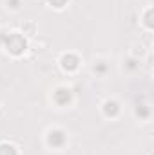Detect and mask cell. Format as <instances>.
I'll return each instance as SVG.
<instances>
[{"instance_id":"obj_1","label":"cell","mask_w":154,"mask_h":155,"mask_svg":"<svg viewBox=\"0 0 154 155\" xmlns=\"http://www.w3.org/2000/svg\"><path fill=\"white\" fill-rule=\"evenodd\" d=\"M24 49H26V40L22 38L20 35H16V33L9 35V38H7V51H11L13 54H20Z\"/></svg>"},{"instance_id":"obj_2","label":"cell","mask_w":154,"mask_h":155,"mask_svg":"<svg viewBox=\"0 0 154 155\" xmlns=\"http://www.w3.org/2000/svg\"><path fill=\"white\" fill-rule=\"evenodd\" d=\"M64 141H65L64 132H60V130H53V132H49V144H53V146H60V144H64Z\"/></svg>"},{"instance_id":"obj_3","label":"cell","mask_w":154,"mask_h":155,"mask_svg":"<svg viewBox=\"0 0 154 155\" xmlns=\"http://www.w3.org/2000/svg\"><path fill=\"white\" fill-rule=\"evenodd\" d=\"M62 65H64V69H67V71H75L78 67V58L73 56V54H67V56L62 58Z\"/></svg>"},{"instance_id":"obj_4","label":"cell","mask_w":154,"mask_h":155,"mask_svg":"<svg viewBox=\"0 0 154 155\" xmlns=\"http://www.w3.org/2000/svg\"><path fill=\"white\" fill-rule=\"evenodd\" d=\"M54 97H56V101L58 103H67L69 99H71V94H69V90H65V88H58L56 90V94H54Z\"/></svg>"},{"instance_id":"obj_5","label":"cell","mask_w":154,"mask_h":155,"mask_svg":"<svg viewBox=\"0 0 154 155\" xmlns=\"http://www.w3.org/2000/svg\"><path fill=\"white\" fill-rule=\"evenodd\" d=\"M105 114H107V116H116V114H118V103L107 101V103H105Z\"/></svg>"},{"instance_id":"obj_6","label":"cell","mask_w":154,"mask_h":155,"mask_svg":"<svg viewBox=\"0 0 154 155\" xmlns=\"http://www.w3.org/2000/svg\"><path fill=\"white\" fill-rule=\"evenodd\" d=\"M0 155H16V150L11 144H0Z\"/></svg>"},{"instance_id":"obj_7","label":"cell","mask_w":154,"mask_h":155,"mask_svg":"<svg viewBox=\"0 0 154 155\" xmlns=\"http://www.w3.org/2000/svg\"><path fill=\"white\" fill-rule=\"evenodd\" d=\"M49 2H51V4H53L54 7H62V5H64V4H65L67 0H49Z\"/></svg>"}]
</instances>
